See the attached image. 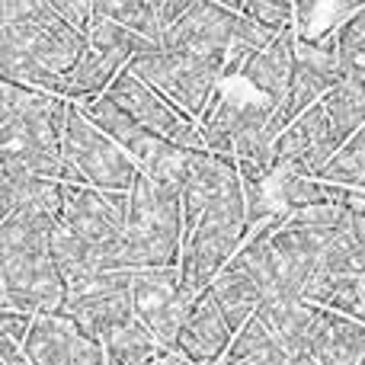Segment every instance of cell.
<instances>
[{
	"mask_svg": "<svg viewBox=\"0 0 365 365\" xmlns=\"http://www.w3.org/2000/svg\"><path fill=\"white\" fill-rule=\"evenodd\" d=\"M250 237L247 227V199L244 182H234L221 199L212 202L205 215L199 218L195 231L182 244L180 259V279L182 289L192 292L195 298L212 289V282L225 272V266L237 257L244 240Z\"/></svg>",
	"mask_w": 365,
	"mask_h": 365,
	"instance_id": "obj_1",
	"label": "cell"
},
{
	"mask_svg": "<svg viewBox=\"0 0 365 365\" xmlns=\"http://www.w3.org/2000/svg\"><path fill=\"white\" fill-rule=\"evenodd\" d=\"M128 71L138 81H145L148 87L158 90L177 113H182L195 125L205 119L208 106L225 83V61L164 48V45L138 55L128 64Z\"/></svg>",
	"mask_w": 365,
	"mask_h": 365,
	"instance_id": "obj_2",
	"label": "cell"
},
{
	"mask_svg": "<svg viewBox=\"0 0 365 365\" xmlns=\"http://www.w3.org/2000/svg\"><path fill=\"white\" fill-rule=\"evenodd\" d=\"M0 38L26 48L58 77L71 74L90 48V38L71 29L48 0H0Z\"/></svg>",
	"mask_w": 365,
	"mask_h": 365,
	"instance_id": "obj_3",
	"label": "cell"
},
{
	"mask_svg": "<svg viewBox=\"0 0 365 365\" xmlns=\"http://www.w3.org/2000/svg\"><path fill=\"white\" fill-rule=\"evenodd\" d=\"M182 195L154 186L141 173L132 189L128 240L138 257V269H167L182 259Z\"/></svg>",
	"mask_w": 365,
	"mask_h": 365,
	"instance_id": "obj_4",
	"label": "cell"
},
{
	"mask_svg": "<svg viewBox=\"0 0 365 365\" xmlns=\"http://www.w3.org/2000/svg\"><path fill=\"white\" fill-rule=\"evenodd\" d=\"M68 302V282L48 247L0 250V308L42 317L58 314Z\"/></svg>",
	"mask_w": 365,
	"mask_h": 365,
	"instance_id": "obj_5",
	"label": "cell"
},
{
	"mask_svg": "<svg viewBox=\"0 0 365 365\" xmlns=\"http://www.w3.org/2000/svg\"><path fill=\"white\" fill-rule=\"evenodd\" d=\"M64 160L103 192H132L141 177L138 164L113 138H106L77 103L68 106L64 119Z\"/></svg>",
	"mask_w": 365,
	"mask_h": 365,
	"instance_id": "obj_6",
	"label": "cell"
},
{
	"mask_svg": "<svg viewBox=\"0 0 365 365\" xmlns=\"http://www.w3.org/2000/svg\"><path fill=\"white\" fill-rule=\"evenodd\" d=\"M132 298H135V314L154 334L160 349L173 353L177 340L186 327L189 314H192L199 298L192 292L182 289L180 266H167V269H138L132 279Z\"/></svg>",
	"mask_w": 365,
	"mask_h": 365,
	"instance_id": "obj_7",
	"label": "cell"
},
{
	"mask_svg": "<svg viewBox=\"0 0 365 365\" xmlns=\"http://www.w3.org/2000/svg\"><path fill=\"white\" fill-rule=\"evenodd\" d=\"M109 96H113L145 132L170 141V145L182 148V151H205V138H202L199 125L189 122L182 113H177L158 90L148 87L145 81H138L128 68L115 77V83L109 87Z\"/></svg>",
	"mask_w": 365,
	"mask_h": 365,
	"instance_id": "obj_8",
	"label": "cell"
},
{
	"mask_svg": "<svg viewBox=\"0 0 365 365\" xmlns=\"http://www.w3.org/2000/svg\"><path fill=\"white\" fill-rule=\"evenodd\" d=\"M132 192H103L96 186H64L61 221L87 244L103 247L128 234Z\"/></svg>",
	"mask_w": 365,
	"mask_h": 365,
	"instance_id": "obj_9",
	"label": "cell"
},
{
	"mask_svg": "<svg viewBox=\"0 0 365 365\" xmlns=\"http://www.w3.org/2000/svg\"><path fill=\"white\" fill-rule=\"evenodd\" d=\"M240 13L227 4H212V0H192L186 16L164 36V48L189 51L212 61H227V51L237 42Z\"/></svg>",
	"mask_w": 365,
	"mask_h": 365,
	"instance_id": "obj_10",
	"label": "cell"
},
{
	"mask_svg": "<svg viewBox=\"0 0 365 365\" xmlns=\"http://www.w3.org/2000/svg\"><path fill=\"white\" fill-rule=\"evenodd\" d=\"M340 154V141L330 125L327 106L317 103L298 115L276 141V170L298 177H321V170Z\"/></svg>",
	"mask_w": 365,
	"mask_h": 365,
	"instance_id": "obj_11",
	"label": "cell"
},
{
	"mask_svg": "<svg viewBox=\"0 0 365 365\" xmlns=\"http://www.w3.org/2000/svg\"><path fill=\"white\" fill-rule=\"evenodd\" d=\"M23 353L32 365H109L103 343L87 336L61 311L36 317Z\"/></svg>",
	"mask_w": 365,
	"mask_h": 365,
	"instance_id": "obj_12",
	"label": "cell"
},
{
	"mask_svg": "<svg viewBox=\"0 0 365 365\" xmlns=\"http://www.w3.org/2000/svg\"><path fill=\"white\" fill-rule=\"evenodd\" d=\"M234 336L237 334H234L231 324H227L215 292L208 289V292H202L199 302H195V308H192V314H189L186 327H182L173 353H180L189 365H218L227 356V349H231Z\"/></svg>",
	"mask_w": 365,
	"mask_h": 365,
	"instance_id": "obj_13",
	"label": "cell"
},
{
	"mask_svg": "<svg viewBox=\"0 0 365 365\" xmlns=\"http://www.w3.org/2000/svg\"><path fill=\"white\" fill-rule=\"evenodd\" d=\"M77 106L83 109V115H87V119L93 122V125L100 128L106 138H113L115 145H119L122 151H125L128 158L138 164V170H145V167L160 154V148L167 145L164 138H158V135L145 132V128H141L138 122H135L132 115H128L125 109H122L109 93L90 96V100L77 103Z\"/></svg>",
	"mask_w": 365,
	"mask_h": 365,
	"instance_id": "obj_14",
	"label": "cell"
},
{
	"mask_svg": "<svg viewBox=\"0 0 365 365\" xmlns=\"http://www.w3.org/2000/svg\"><path fill=\"white\" fill-rule=\"evenodd\" d=\"M311 356L317 365H359L365 359V324L317 308L311 327Z\"/></svg>",
	"mask_w": 365,
	"mask_h": 365,
	"instance_id": "obj_15",
	"label": "cell"
},
{
	"mask_svg": "<svg viewBox=\"0 0 365 365\" xmlns=\"http://www.w3.org/2000/svg\"><path fill=\"white\" fill-rule=\"evenodd\" d=\"M295 51H298V29H285L269 48L250 55V61L240 71V81L250 83L259 96L272 100L276 106H282L289 96L292 71H295Z\"/></svg>",
	"mask_w": 365,
	"mask_h": 365,
	"instance_id": "obj_16",
	"label": "cell"
},
{
	"mask_svg": "<svg viewBox=\"0 0 365 365\" xmlns=\"http://www.w3.org/2000/svg\"><path fill=\"white\" fill-rule=\"evenodd\" d=\"M314 314H317V304H308V302H302V298H285V295L266 298L257 311V317L279 340V346L298 362L314 359V356H311V327H314Z\"/></svg>",
	"mask_w": 365,
	"mask_h": 365,
	"instance_id": "obj_17",
	"label": "cell"
},
{
	"mask_svg": "<svg viewBox=\"0 0 365 365\" xmlns=\"http://www.w3.org/2000/svg\"><path fill=\"white\" fill-rule=\"evenodd\" d=\"M125 68H119L115 61H109L106 55H100L96 48H87V55L77 61V68L71 74L61 77V96L71 103H83L90 96L109 93V87L115 83V77Z\"/></svg>",
	"mask_w": 365,
	"mask_h": 365,
	"instance_id": "obj_18",
	"label": "cell"
},
{
	"mask_svg": "<svg viewBox=\"0 0 365 365\" xmlns=\"http://www.w3.org/2000/svg\"><path fill=\"white\" fill-rule=\"evenodd\" d=\"M90 48H96L100 55H106L109 61H115L119 68H128V64L135 61L138 55H145V51L158 48L154 42H148V38L135 36L132 29H125V26L113 23V19L100 16V13L93 10V23H90Z\"/></svg>",
	"mask_w": 365,
	"mask_h": 365,
	"instance_id": "obj_19",
	"label": "cell"
},
{
	"mask_svg": "<svg viewBox=\"0 0 365 365\" xmlns=\"http://www.w3.org/2000/svg\"><path fill=\"white\" fill-rule=\"evenodd\" d=\"M0 81L61 96V77L51 74L38 58H32L29 51L19 48V45H13L10 38H0Z\"/></svg>",
	"mask_w": 365,
	"mask_h": 365,
	"instance_id": "obj_20",
	"label": "cell"
},
{
	"mask_svg": "<svg viewBox=\"0 0 365 365\" xmlns=\"http://www.w3.org/2000/svg\"><path fill=\"white\" fill-rule=\"evenodd\" d=\"M93 10L113 23L132 29L135 36L154 45H164V23H160L158 0H96Z\"/></svg>",
	"mask_w": 365,
	"mask_h": 365,
	"instance_id": "obj_21",
	"label": "cell"
},
{
	"mask_svg": "<svg viewBox=\"0 0 365 365\" xmlns=\"http://www.w3.org/2000/svg\"><path fill=\"white\" fill-rule=\"evenodd\" d=\"M324 106H327L330 125H334V135L343 148L359 128H365V81L349 77L346 83H340V87L324 100Z\"/></svg>",
	"mask_w": 365,
	"mask_h": 365,
	"instance_id": "obj_22",
	"label": "cell"
},
{
	"mask_svg": "<svg viewBox=\"0 0 365 365\" xmlns=\"http://www.w3.org/2000/svg\"><path fill=\"white\" fill-rule=\"evenodd\" d=\"M103 349H106L109 365H151L160 356V343L154 340V334L138 317L128 327H122L119 334L109 336Z\"/></svg>",
	"mask_w": 365,
	"mask_h": 365,
	"instance_id": "obj_23",
	"label": "cell"
},
{
	"mask_svg": "<svg viewBox=\"0 0 365 365\" xmlns=\"http://www.w3.org/2000/svg\"><path fill=\"white\" fill-rule=\"evenodd\" d=\"M317 180L334 182V186H343V189L362 186V180H365V128H359V132L340 148V154L324 167Z\"/></svg>",
	"mask_w": 365,
	"mask_h": 365,
	"instance_id": "obj_24",
	"label": "cell"
},
{
	"mask_svg": "<svg viewBox=\"0 0 365 365\" xmlns=\"http://www.w3.org/2000/svg\"><path fill=\"white\" fill-rule=\"evenodd\" d=\"M336 58H340L346 77L365 81V4L356 16L336 29Z\"/></svg>",
	"mask_w": 365,
	"mask_h": 365,
	"instance_id": "obj_25",
	"label": "cell"
},
{
	"mask_svg": "<svg viewBox=\"0 0 365 365\" xmlns=\"http://www.w3.org/2000/svg\"><path fill=\"white\" fill-rule=\"evenodd\" d=\"M240 16L266 26L272 32H285L295 26V4H272V0H247V4H227Z\"/></svg>",
	"mask_w": 365,
	"mask_h": 365,
	"instance_id": "obj_26",
	"label": "cell"
},
{
	"mask_svg": "<svg viewBox=\"0 0 365 365\" xmlns=\"http://www.w3.org/2000/svg\"><path fill=\"white\" fill-rule=\"evenodd\" d=\"M272 343H276V336L266 330V324L259 321V317H253V321L247 324L237 336H234L231 349H227V356L221 362H225V365H237V362H247V359H257V356L266 353Z\"/></svg>",
	"mask_w": 365,
	"mask_h": 365,
	"instance_id": "obj_27",
	"label": "cell"
},
{
	"mask_svg": "<svg viewBox=\"0 0 365 365\" xmlns=\"http://www.w3.org/2000/svg\"><path fill=\"white\" fill-rule=\"evenodd\" d=\"M48 4L71 29L83 32V36L90 32V23H93V4L90 0H48Z\"/></svg>",
	"mask_w": 365,
	"mask_h": 365,
	"instance_id": "obj_28",
	"label": "cell"
},
{
	"mask_svg": "<svg viewBox=\"0 0 365 365\" xmlns=\"http://www.w3.org/2000/svg\"><path fill=\"white\" fill-rule=\"evenodd\" d=\"M32 327H36V317L32 314L0 308V340H10V343H16V346H26Z\"/></svg>",
	"mask_w": 365,
	"mask_h": 365,
	"instance_id": "obj_29",
	"label": "cell"
},
{
	"mask_svg": "<svg viewBox=\"0 0 365 365\" xmlns=\"http://www.w3.org/2000/svg\"><path fill=\"white\" fill-rule=\"evenodd\" d=\"M349 240H353L356 263H359V269L365 272V218L356 212H353V218H349Z\"/></svg>",
	"mask_w": 365,
	"mask_h": 365,
	"instance_id": "obj_30",
	"label": "cell"
},
{
	"mask_svg": "<svg viewBox=\"0 0 365 365\" xmlns=\"http://www.w3.org/2000/svg\"><path fill=\"white\" fill-rule=\"evenodd\" d=\"M0 362L4 365H32L26 359L23 346H16V343H10V340H0Z\"/></svg>",
	"mask_w": 365,
	"mask_h": 365,
	"instance_id": "obj_31",
	"label": "cell"
},
{
	"mask_svg": "<svg viewBox=\"0 0 365 365\" xmlns=\"http://www.w3.org/2000/svg\"><path fill=\"white\" fill-rule=\"evenodd\" d=\"M346 208L365 218V189H349V195H346Z\"/></svg>",
	"mask_w": 365,
	"mask_h": 365,
	"instance_id": "obj_32",
	"label": "cell"
},
{
	"mask_svg": "<svg viewBox=\"0 0 365 365\" xmlns=\"http://www.w3.org/2000/svg\"><path fill=\"white\" fill-rule=\"evenodd\" d=\"M151 365H186V359H182L180 353H167V349H160V356Z\"/></svg>",
	"mask_w": 365,
	"mask_h": 365,
	"instance_id": "obj_33",
	"label": "cell"
},
{
	"mask_svg": "<svg viewBox=\"0 0 365 365\" xmlns=\"http://www.w3.org/2000/svg\"><path fill=\"white\" fill-rule=\"evenodd\" d=\"M362 289H365V272H362Z\"/></svg>",
	"mask_w": 365,
	"mask_h": 365,
	"instance_id": "obj_34",
	"label": "cell"
},
{
	"mask_svg": "<svg viewBox=\"0 0 365 365\" xmlns=\"http://www.w3.org/2000/svg\"><path fill=\"white\" fill-rule=\"evenodd\" d=\"M359 365H365V359H362V362H359Z\"/></svg>",
	"mask_w": 365,
	"mask_h": 365,
	"instance_id": "obj_35",
	"label": "cell"
}]
</instances>
